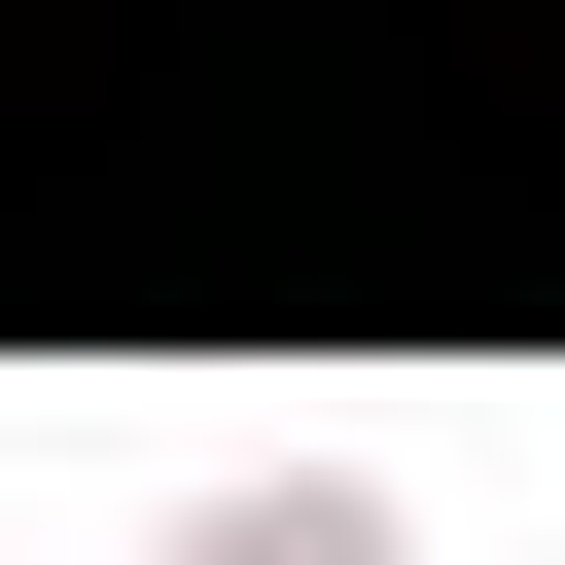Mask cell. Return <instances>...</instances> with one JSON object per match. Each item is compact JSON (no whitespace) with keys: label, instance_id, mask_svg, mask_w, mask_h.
<instances>
[{"label":"cell","instance_id":"obj_1","mask_svg":"<svg viewBox=\"0 0 565 565\" xmlns=\"http://www.w3.org/2000/svg\"><path fill=\"white\" fill-rule=\"evenodd\" d=\"M177 565H388V530H353V494H212Z\"/></svg>","mask_w":565,"mask_h":565}]
</instances>
